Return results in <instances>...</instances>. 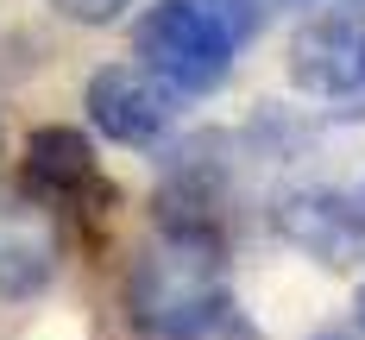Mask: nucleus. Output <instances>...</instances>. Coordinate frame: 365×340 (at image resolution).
Segmentation results:
<instances>
[{"mask_svg": "<svg viewBox=\"0 0 365 340\" xmlns=\"http://www.w3.org/2000/svg\"><path fill=\"white\" fill-rule=\"evenodd\" d=\"M126 321L145 340H220L233 328L227 239L215 227L158 221L126 271Z\"/></svg>", "mask_w": 365, "mask_h": 340, "instance_id": "1", "label": "nucleus"}, {"mask_svg": "<svg viewBox=\"0 0 365 340\" xmlns=\"http://www.w3.org/2000/svg\"><path fill=\"white\" fill-rule=\"evenodd\" d=\"M133 57L151 76H164L177 95H215L240 63V44L208 13H195L189 0H158L133 26Z\"/></svg>", "mask_w": 365, "mask_h": 340, "instance_id": "2", "label": "nucleus"}, {"mask_svg": "<svg viewBox=\"0 0 365 340\" xmlns=\"http://www.w3.org/2000/svg\"><path fill=\"white\" fill-rule=\"evenodd\" d=\"M177 101L182 95L164 76H151L145 63H101V70L88 76V88H82L88 126L101 139H113V145H126V151L158 145L177 126Z\"/></svg>", "mask_w": 365, "mask_h": 340, "instance_id": "3", "label": "nucleus"}, {"mask_svg": "<svg viewBox=\"0 0 365 340\" xmlns=\"http://www.w3.org/2000/svg\"><path fill=\"white\" fill-rule=\"evenodd\" d=\"M284 70L315 101H359L365 95V13H353V6L309 13L290 32Z\"/></svg>", "mask_w": 365, "mask_h": 340, "instance_id": "4", "label": "nucleus"}, {"mask_svg": "<svg viewBox=\"0 0 365 340\" xmlns=\"http://www.w3.org/2000/svg\"><path fill=\"white\" fill-rule=\"evenodd\" d=\"M271 227L277 239L296 246L302 259H315L322 271H359L365 264V208L346 202L328 183H296L271 202Z\"/></svg>", "mask_w": 365, "mask_h": 340, "instance_id": "5", "label": "nucleus"}, {"mask_svg": "<svg viewBox=\"0 0 365 340\" xmlns=\"http://www.w3.org/2000/svg\"><path fill=\"white\" fill-rule=\"evenodd\" d=\"M57 264H63V227L51 215V202L0 183V297L26 302L51 290Z\"/></svg>", "mask_w": 365, "mask_h": 340, "instance_id": "6", "label": "nucleus"}, {"mask_svg": "<svg viewBox=\"0 0 365 340\" xmlns=\"http://www.w3.org/2000/svg\"><path fill=\"white\" fill-rule=\"evenodd\" d=\"M227 158H220V139L202 133L170 158L164 170V189H158V221L177 227H215L220 233V208H227Z\"/></svg>", "mask_w": 365, "mask_h": 340, "instance_id": "7", "label": "nucleus"}, {"mask_svg": "<svg viewBox=\"0 0 365 340\" xmlns=\"http://www.w3.org/2000/svg\"><path fill=\"white\" fill-rule=\"evenodd\" d=\"M26 183L44 202H108L113 189L101 183V164H95V145L76 133V126H38L26 139Z\"/></svg>", "mask_w": 365, "mask_h": 340, "instance_id": "8", "label": "nucleus"}, {"mask_svg": "<svg viewBox=\"0 0 365 340\" xmlns=\"http://www.w3.org/2000/svg\"><path fill=\"white\" fill-rule=\"evenodd\" d=\"M189 6H195V13H208V19H215L240 51L264 32V0H189Z\"/></svg>", "mask_w": 365, "mask_h": 340, "instance_id": "9", "label": "nucleus"}, {"mask_svg": "<svg viewBox=\"0 0 365 340\" xmlns=\"http://www.w3.org/2000/svg\"><path fill=\"white\" fill-rule=\"evenodd\" d=\"M51 6H57L70 26H113L133 0H51Z\"/></svg>", "mask_w": 365, "mask_h": 340, "instance_id": "10", "label": "nucleus"}, {"mask_svg": "<svg viewBox=\"0 0 365 340\" xmlns=\"http://www.w3.org/2000/svg\"><path fill=\"white\" fill-rule=\"evenodd\" d=\"M359 328H365V290H359Z\"/></svg>", "mask_w": 365, "mask_h": 340, "instance_id": "11", "label": "nucleus"}]
</instances>
